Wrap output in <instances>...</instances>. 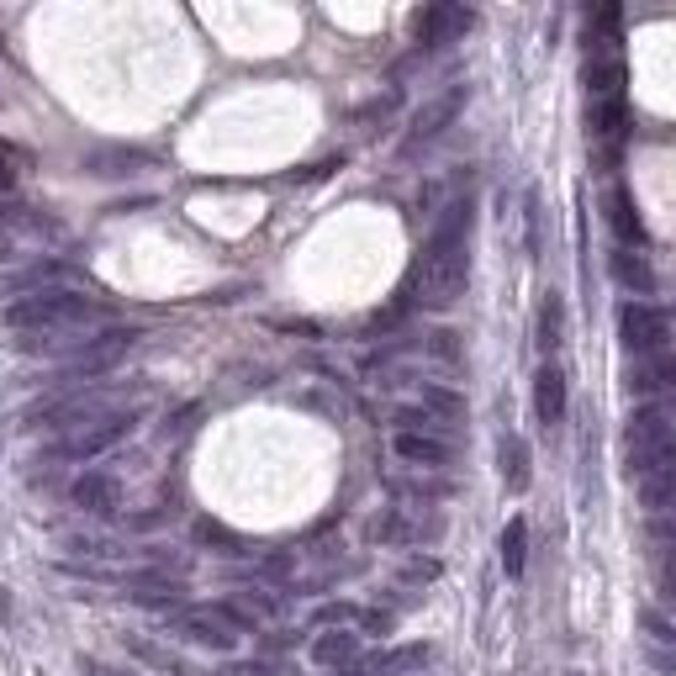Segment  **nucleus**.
Listing matches in <instances>:
<instances>
[{
	"label": "nucleus",
	"instance_id": "nucleus-1",
	"mask_svg": "<svg viewBox=\"0 0 676 676\" xmlns=\"http://www.w3.org/2000/svg\"><path fill=\"white\" fill-rule=\"evenodd\" d=\"M465 286H471V196H455L423 243L418 302L428 312H449L465 296Z\"/></svg>",
	"mask_w": 676,
	"mask_h": 676
},
{
	"label": "nucleus",
	"instance_id": "nucleus-2",
	"mask_svg": "<svg viewBox=\"0 0 676 676\" xmlns=\"http://www.w3.org/2000/svg\"><path fill=\"white\" fill-rule=\"evenodd\" d=\"M96 317H101V307L80 291H37L6 307V328L43 338V333H74V328L96 323Z\"/></svg>",
	"mask_w": 676,
	"mask_h": 676
},
{
	"label": "nucleus",
	"instance_id": "nucleus-3",
	"mask_svg": "<svg viewBox=\"0 0 676 676\" xmlns=\"http://www.w3.org/2000/svg\"><path fill=\"white\" fill-rule=\"evenodd\" d=\"M624 455H629V476H645L655 465H676V428H671V407L650 402L629 418L624 428Z\"/></svg>",
	"mask_w": 676,
	"mask_h": 676
},
{
	"label": "nucleus",
	"instance_id": "nucleus-4",
	"mask_svg": "<svg viewBox=\"0 0 676 676\" xmlns=\"http://www.w3.org/2000/svg\"><path fill=\"white\" fill-rule=\"evenodd\" d=\"M133 338H138L133 328H106V333H96V338H85V344L69 354V365H64L59 375H64V381H80V375H85V381H90V375H106L117 360H127Z\"/></svg>",
	"mask_w": 676,
	"mask_h": 676
},
{
	"label": "nucleus",
	"instance_id": "nucleus-5",
	"mask_svg": "<svg viewBox=\"0 0 676 676\" xmlns=\"http://www.w3.org/2000/svg\"><path fill=\"white\" fill-rule=\"evenodd\" d=\"M618 333H624V344L634 349V360H650V354H666L671 317H666V307L629 302L624 312H618Z\"/></svg>",
	"mask_w": 676,
	"mask_h": 676
},
{
	"label": "nucleus",
	"instance_id": "nucleus-6",
	"mask_svg": "<svg viewBox=\"0 0 676 676\" xmlns=\"http://www.w3.org/2000/svg\"><path fill=\"white\" fill-rule=\"evenodd\" d=\"M460 106H465V85H449V90H439L434 101H428L418 117H412V127H407V143H402V159H412L418 148H428L434 138H444V127L460 117Z\"/></svg>",
	"mask_w": 676,
	"mask_h": 676
},
{
	"label": "nucleus",
	"instance_id": "nucleus-7",
	"mask_svg": "<svg viewBox=\"0 0 676 676\" xmlns=\"http://www.w3.org/2000/svg\"><path fill=\"white\" fill-rule=\"evenodd\" d=\"M127 434H133V418L127 412H101V418L80 423L74 434L64 439V455L69 460H90V455H106L111 444H122Z\"/></svg>",
	"mask_w": 676,
	"mask_h": 676
},
{
	"label": "nucleus",
	"instance_id": "nucleus-8",
	"mask_svg": "<svg viewBox=\"0 0 676 676\" xmlns=\"http://www.w3.org/2000/svg\"><path fill=\"white\" fill-rule=\"evenodd\" d=\"M175 634H180V640H191V645H201V650H233L238 645V629L217 608H180L175 613Z\"/></svg>",
	"mask_w": 676,
	"mask_h": 676
},
{
	"label": "nucleus",
	"instance_id": "nucleus-9",
	"mask_svg": "<svg viewBox=\"0 0 676 676\" xmlns=\"http://www.w3.org/2000/svg\"><path fill=\"white\" fill-rule=\"evenodd\" d=\"M74 275L69 265H53V259H37V265L16 270V275H0V296H37V291H74Z\"/></svg>",
	"mask_w": 676,
	"mask_h": 676
},
{
	"label": "nucleus",
	"instance_id": "nucleus-10",
	"mask_svg": "<svg viewBox=\"0 0 676 676\" xmlns=\"http://www.w3.org/2000/svg\"><path fill=\"white\" fill-rule=\"evenodd\" d=\"M69 497H74V507H80V513H96V518H106V513H117L122 486H117V476H106V471H85L80 481L69 486Z\"/></svg>",
	"mask_w": 676,
	"mask_h": 676
},
{
	"label": "nucleus",
	"instance_id": "nucleus-11",
	"mask_svg": "<svg viewBox=\"0 0 676 676\" xmlns=\"http://www.w3.org/2000/svg\"><path fill=\"white\" fill-rule=\"evenodd\" d=\"M460 32H471V11L465 6H428L418 16V43L423 48H444V43H455Z\"/></svg>",
	"mask_w": 676,
	"mask_h": 676
},
{
	"label": "nucleus",
	"instance_id": "nucleus-12",
	"mask_svg": "<svg viewBox=\"0 0 676 676\" xmlns=\"http://www.w3.org/2000/svg\"><path fill=\"white\" fill-rule=\"evenodd\" d=\"M428 661H434L428 645H391L381 655H370V661L360 666V676H418Z\"/></svg>",
	"mask_w": 676,
	"mask_h": 676
},
{
	"label": "nucleus",
	"instance_id": "nucleus-13",
	"mask_svg": "<svg viewBox=\"0 0 676 676\" xmlns=\"http://www.w3.org/2000/svg\"><path fill=\"white\" fill-rule=\"evenodd\" d=\"M391 455H397L402 465H418V471H439V465H449V439H428V434H397L391 439Z\"/></svg>",
	"mask_w": 676,
	"mask_h": 676
},
{
	"label": "nucleus",
	"instance_id": "nucleus-14",
	"mask_svg": "<svg viewBox=\"0 0 676 676\" xmlns=\"http://www.w3.org/2000/svg\"><path fill=\"white\" fill-rule=\"evenodd\" d=\"M497 471H502V486L507 492H529V481H534V471H529V444H523L513 428L497 439Z\"/></svg>",
	"mask_w": 676,
	"mask_h": 676
},
{
	"label": "nucleus",
	"instance_id": "nucleus-15",
	"mask_svg": "<svg viewBox=\"0 0 676 676\" xmlns=\"http://www.w3.org/2000/svg\"><path fill=\"white\" fill-rule=\"evenodd\" d=\"M608 222L624 249H645V222H640V206H634V196L624 191V185H613L608 191Z\"/></svg>",
	"mask_w": 676,
	"mask_h": 676
},
{
	"label": "nucleus",
	"instance_id": "nucleus-16",
	"mask_svg": "<svg viewBox=\"0 0 676 676\" xmlns=\"http://www.w3.org/2000/svg\"><path fill=\"white\" fill-rule=\"evenodd\" d=\"M534 412H539L544 428H555L566 418V375L555 365H539V375H534Z\"/></svg>",
	"mask_w": 676,
	"mask_h": 676
},
{
	"label": "nucleus",
	"instance_id": "nucleus-17",
	"mask_svg": "<svg viewBox=\"0 0 676 676\" xmlns=\"http://www.w3.org/2000/svg\"><path fill=\"white\" fill-rule=\"evenodd\" d=\"M676 381V365H671V354H650V360H634L624 370V386L634 391V397H655V391H666Z\"/></svg>",
	"mask_w": 676,
	"mask_h": 676
},
{
	"label": "nucleus",
	"instance_id": "nucleus-18",
	"mask_svg": "<svg viewBox=\"0 0 676 676\" xmlns=\"http://www.w3.org/2000/svg\"><path fill=\"white\" fill-rule=\"evenodd\" d=\"M312 661H317V666H328V671L354 666V661H360V634H349V629H328V634H317V640H312Z\"/></svg>",
	"mask_w": 676,
	"mask_h": 676
},
{
	"label": "nucleus",
	"instance_id": "nucleus-19",
	"mask_svg": "<svg viewBox=\"0 0 676 676\" xmlns=\"http://www.w3.org/2000/svg\"><path fill=\"white\" fill-rule=\"evenodd\" d=\"M608 265H613V280H618L624 291H640V296H650V291H655V270H650V259H645V254L618 249V254L608 259Z\"/></svg>",
	"mask_w": 676,
	"mask_h": 676
},
{
	"label": "nucleus",
	"instance_id": "nucleus-20",
	"mask_svg": "<svg viewBox=\"0 0 676 676\" xmlns=\"http://www.w3.org/2000/svg\"><path fill=\"white\" fill-rule=\"evenodd\" d=\"M634 492H640V502L650 513H666L671 497H676V465H655V471L634 476Z\"/></svg>",
	"mask_w": 676,
	"mask_h": 676
},
{
	"label": "nucleus",
	"instance_id": "nucleus-21",
	"mask_svg": "<svg viewBox=\"0 0 676 676\" xmlns=\"http://www.w3.org/2000/svg\"><path fill=\"white\" fill-rule=\"evenodd\" d=\"M587 96L592 101H624V64L618 59H592L587 64Z\"/></svg>",
	"mask_w": 676,
	"mask_h": 676
},
{
	"label": "nucleus",
	"instance_id": "nucleus-22",
	"mask_svg": "<svg viewBox=\"0 0 676 676\" xmlns=\"http://www.w3.org/2000/svg\"><path fill=\"white\" fill-rule=\"evenodd\" d=\"M143 164H148V154H138V148H106V154L85 159V175H138Z\"/></svg>",
	"mask_w": 676,
	"mask_h": 676
},
{
	"label": "nucleus",
	"instance_id": "nucleus-23",
	"mask_svg": "<svg viewBox=\"0 0 676 676\" xmlns=\"http://www.w3.org/2000/svg\"><path fill=\"white\" fill-rule=\"evenodd\" d=\"M497 550H502V571L507 576H523V560H529V523H523V518L507 523L502 539H497Z\"/></svg>",
	"mask_w": 676,
	"mask_h": 676
},
{
	"label": "nucleus",
	"instance_id": "nucleus-24",
	"mask_svg": "<svg viewBox=\"0 0 676 676\" xmlns=\"http://www.w3.org/2000/svg\"><path fill=\"white\" fill-rule=\"evenodd\" d=\"M539 349H544V354L560 349V296H555V291L539 302Z\"/></svg>",
	"mask_w": 676,
	"mask_h": 676
},
{
	"label": "nucleus",
	"instance_id": "nucleus-25",
	"mask_svg": "<svg viewBox=\"0 0 676 676\" xmlns=\"http://www.w3.org/2000/svg\"><path fill=\"white\" fill-rule=\"evenodd\" d=\"M196 539H201V544H222L217 555H249V550H243V539H238V534H228V529H222V523H212V518H201V523H196Z\"/></svg>",
	"mask_w": 676,
	"mask_h": 676
},
{
	"label": "nucleus",
	"instance_id": "nucleus-26",
	"mask_svg": "<svg viewBox=\"0 0 676 676\" xmlns=\"http://www.w3.org/2000/svg\"><path fill=\"white\" fill-rule=\"evenodd\" d=\"M523 222H529V254L539 259V191L523 196Z\"/></svg>",
	"mask_w": 676,
	"mask_h": 676
},
{
	"label": "nucleus",
	"instance_id": "nucleus-27",
	"mask_svg": "<svg viewBox=\"0 0 676 676\" xmlns=\"http://www.w3.org/2000/svg\"><path fill=\"white\" fill-rule=\"evenodd\" d=\"M349 618H360V608H349V603H328V608H317V624H349Z\"/></svg>",
	"mask_w": 676,
	"mask_h": 676
},
{
	"label": "nucleus",
	"instance_id": "nucleus-28",
	"mask_svg": "<svg viewBox=\"0 0 676 676\" xmlns=\"http://www.w3.org/2000/svg\"><path fill=\"white\" fill-rule=\"evenodd\" d=\"M645 629H650V640H655V645H671V640H676V634H671V624H666V618L655 613V608L645 613Z\"/></svg>",
	"mask_w": 676,
	"mask_h": 676
},
{
	"label": "nucleus",
	"instance_id": "nucleus-29",
	"mask_svg": "<svg viewBox=\"0 0 676 676\" xmlns=\"http://www.w3.org/2000/svg\"><path fill=\"white\" fill-rule=\"evenodd\" d=\"M85 676H127V671H111L106 661H85Z\"/></svg>",
	"mask_w": 676,
	"mask_h": 676
},
{
	"label": "nucleus",
	"instance_id": "nucleus-30",
	"mask_svg": "<svg viewBox=\"0 0 676 676\" xmlns=\"http://www.w3.org/2000/svg\"><path fill=\"white\" fill-rule=\"evenodd\" d=\"M0 191H11V164L0 159Z\"/></svg>",
	"mask_w": 676,
	"mask_h": 676
}]
</instances>
